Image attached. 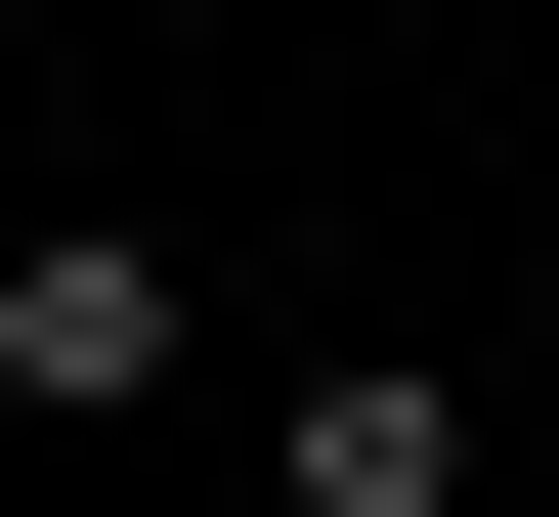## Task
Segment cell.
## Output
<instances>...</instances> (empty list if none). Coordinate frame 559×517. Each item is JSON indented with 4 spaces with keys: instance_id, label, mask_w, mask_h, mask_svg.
<instances>
[{
    "instance_id": "1",
    "label": "cell",
    "mask_w": 559,
    "mask_h": 517,
    "mask_svg": "<svg viewBox=\"0 0 559 517\" xmlns=\"http://www.w3.org/2000/svg\"><path fill=\"white\" fill-rule=\"evenodd\" d=\"M215 388V259L173 216H0V432H173Z\"/></svg>"
},
{
    "instance_id": "2",
    "label": "cell",
    "mask_w": 559,
    "mask_h": 517,
    "mask_svg": "<svg viewBox=\"0 0 559 517\" xmlns=\"http://www.w3.org/2000/svg\"><path fill=\"white\" fill-rule=\"evenodd\" d=\"M259 517H474V345H301L259 388Z\"/></svg>"
}]
</instances>
